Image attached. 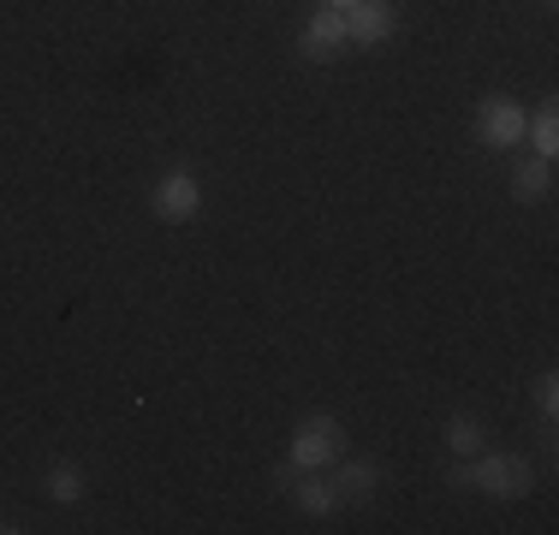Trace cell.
Wrapping results in <instances>:
<instances>
[{"instance_id":"obj_1","label":"cell","mask_w":559,"mask_h":535,"mask_svg":"<svg viewBox=\"0 0 559 535\" xmlns=\"http://www.w3.org/2000/svg\"><path fill=\"white\" fill-rule=\"evenodd\" d=\"M459 482L483 488L488 500H524V494L536 488V476H530V464L518 459V452H476V459L459 471Z\"/></svg>"},{"instance_id":"obj_2","label":"cell","mask_w":559,"mask_h":535,"mask_svg":"<svg viewBox=\"0 0 559 535\" xmlns=\"http://www.w3.org/2000/svg\"><path fill=\"white\" fill-rule=\"evenodd\" d=\"M345 452V428L334 423V417H310L298 428V435H292V471H328V464H334Z\"/></svg>"},{"instance_id":"obj_3","label":"cell","mask_w":559,"mask_h":535,"mask_svg":"<svg viewBox=\"0 0 559 535\" xmlns=\"http://www.w3.org/2000/svg\"><path fill=\"white\" fill-rule=\"evenodd\" d=\"M524 126H530V114H524V102H512V96H488L476 107V138H483L488 150H518V143H524Z\"/></svg>"},{"instance_id":"obj_4","label":"cell","mask_w":559,"mask_h":535,"mask_svg":"<svg viewBox=\"0 0 559 535\" xmlns=\"http://www.w3.org/2000/svg\"><path fill=\"white\" fill-rule=\"evenodd\" d=\"M393 31H399V7H393V0H357V7L345 12V36H352L357 48L393 43Z\"/></svg>"},{"instance_id":"obj_5","label":"cell","mask_w":559,"mask_h":535,"mask_svg":"<svg viewBox=\"0 0 559 535\" xmlns=\"http://www.w3.org/2000/svg\"><path fill=\"white\" fill-rule=\"evenodd\" d=\"M150 203H155L162 221H191V214L203 209V185H197V173H167V179L150 191Z\"/></svg>"},{"instance_id":"obj_6","label":"cell","mask_w":559,"mask_h":535,"mask_svg":"<svg viewBox=\"0 0 559 535\" xmlns=\"http://www.w3.org/2000/svg\"><path fill=\"white\" fill-rule=\"evenodd\" d=\"M334 471V488H340V500L345 506H364V500H376V488H381V464H369V459H340L328 464Z\"/></svg>"},{"instance_id":"obj_7","label":"cell","mask_w":559,"mask_h":535,"mask_svg":"<svg viewBox=\"0 0 559 535\" xmlns=\"http://www.w3.org/2000/svg\"><path fill=\"white\" fill-rule=\"evenodd\" d=\"M345 43H352V36H345V12L316 7L310 24H304V54H310V60H334Z\"/></svg>"},{"instance_id":"obj_8","label":"cell","mask_w":559,"mask_h":535,"mask_svg":"<svg viewBox=\"0 0 559 535\" xmlns=\"http://www.w3.org/2000/svg\"><path fill=\"white\" fill-rule=\"evenodd\" d=\"M292 506L298 512H310V518H328V512H340V488H334V476H316V471H298V482H292Z\"/></svg>"},{"instance_id":"obj_9","label":"cell","mask_w":559,"mask_h":535,"mask_svg":"<svg viewBox=\"0 0 559 535\" xmlns=\"http://www.w3.org/2000/svg\"><path fill=\"white\" fill-rule=\"evenodd\" d=\"M554 191V160L548 155H518L512 160V197L518 203H542Z\"/></svg>"},{"instance_id":"obj_10","label":"cell","mask_w":559,"mask_h":535,"mask_svg":"<svg viewBox=\"0 0 559 535\" xmlns=\"http://www.w3.org/2000/svg\"><path fill=\"white\" fill-rule=\"evenodd\" d=\"M524 138H530V155H559V107L554 102H542L536 114H530V126H524Z\"/></svg>"},{"instance_id":"obj_11","label":"cell","mask_w":559,"mask_h":535,"mask_svg":"<svg viewBox=\"0 0 559 535\" xmlns=\"http://www.w3.org/2000/svg\"><path fill=\"white\" fill-rule=\"evenodd\" d=\"M483 435H488V428L476 423L471 411H459V417L447 423V447L459 452V459H476V452H483Z\"/></svg>"},{"instance_id":"obj_12","label":"cell","mask_w":559,"mask_h":535,"mask_svg":"<svg viewBox=\"0 0 559 535\" xmlns=\"http://www.w3.org/2000/svg\"><path fill=\"white\" fill-rule=\"evenodd\" d=\"M48 500L78 506L84 500V471H78V464H55V471H48Z\"/></svg>"},{"instance_id":"obj_13","label":"cell","mask_w":559,"mask_h":535,"mask_svg":"<svg viewBox=\"0 0 559 535\" xmlns=\"http://www.w3.org/2000/svg\"><path fill=\"white\" fill-rule=\"evenodd\" d=\"M536 411H542V423L559 417V374H542L536 381Z\"/></svg>"},{"instance_id":"obj_14","label":"cell","mask_w":559,"mask_h":535,"mask_svg":"<svg viewBox=\"0 0 559 535\" xmlns=\"http://www.w3.org/2000/svg\"><path fill=\"white\" fill-rule=\"evenodd\" d=\"M322 7H334V12H352V7H357V0H322Z\"/></svg>"},{"instance_id":"obj_15","label":"cell","mask_w":559,"mask_h":535,"mask_svg":"<svg viewBox=\"0 0 559 535\" xmlns=\"http://www.w3.org/2000/svg\"><path fill=\"white\" fill-rule=\"evenodd\" d=\"M7 530H12V524H0V535H7Z\"/></svg>"}]
</instances>
